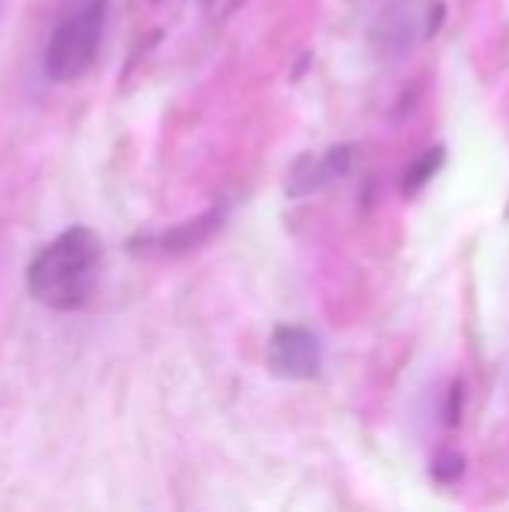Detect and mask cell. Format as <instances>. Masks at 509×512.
Wrapping results in <instances>:
<instances>
[{
  "mask_svg": "<svg viewBox=\"0 0 509 512\" xmlns=\"http://www.w3.org/2000/svg\"><path fill=\"white\" fill-rule=\"evenodd\" d=\"M102 258L99 234L87 225H72L36 252L27 267V291L51 312H81L96 294Z\"/></svg>",
  "mask_w": 509,
  "mask_h": 512,
  "instance_id": "1",
  "label": "cell"
},
{
  "mask_svg": "<svg viewBox=\"0 0 509 512\" xmlns=\"http://www.w3.org/2000/svg\"><path fill=\"white\" fill-rule=\"evenodd\" d=\"M105 24H108V0H84L78 9H72L48 36L45 57H42L45 78L54 84L81 81L96 63Z\"/></svg>",
  "mask_w": 509,
  "mask_h": 512,
  "instance_id": "2",
  "label": "cell"
},
{
  "mask_svg": "<svg viewBox=\"0 0 509 512\" xmlns=\"http://www.w3.org/2000/svg\"><path fill=\"white\" fill-rule=\"evenodd\" d=\"M324 357L321 342L309 327L279 324L267 342V369L282 381H315L321 375Z\"/></svg>",
  "mask_w": 509,
  "mask_h": 512,
  "instance_id": "3",
  "label": "cell"
},
{
  "mask_svg": "<svg viewBox=\"0 0 509 512\" xmlns=\"http://www.w3.org/2000/svg\"><path fill=\"white\" fill-rule=\"evenodd\" d=\"M444 15L441 3L426 6L423 0H393L384 6L375 24V42L384 54H405L420 36H432Z\"/></svg>",
  "mask_w": 509,
  "mask_h": 512,
  "instance_id": "4",
  "label": "cell"
},
{
  "mask_svg": "<svg viewBox=\"0 0 509 512\" xmlns=\"http://www.w3.org/2000/svg\"><path fill=\"white\" fill-rule=\"evenodd\" d=\"M225 216H228V204H216V207L204 210L201 216L186 219V222H180L162 234H150V237L135 240L132 249L141 255H186V252L204 246L225 225Z\"/></svg>",
  "mask_w": 509,
  "mask_h": 512,
  "instance_id": "5",
  "label": "cell"
},
{
  "mask_svg": "<svg viewBox=\"0 0 509 512\" xmlns=\"http://www.w3.org/2000/svg\"><path fill=\"white\" fill-rule=\"evenodd\" d=\"M351 162H354V147L348 144H339V147H330L324 153H306L294 162V168L288 171V186L285 192L291 198H306V195H315L321 189H327L330 183L342 180L348 171H351Z\"/></svg>",
  "mask_w": 509,
  "mask_h": 512,
  "instance_id": "6",
  "label": "cell"
},
{
  "mask_svg": "<svg viewBox=\"0 0 509 512\" xmlns=\"http://www.w3.org/2000/svg\"><path fill=\"white\" fill-rule=\"evenodd\" d=\"M444 156H447V150H444V147H432V150L420 153V156L408 165V171H405V177H402V192H405V195L420 192V189H423V186L438 174V171H441Z\"/></svg>",
  "mask_w": 509,
  "mask_h": 512,
  "instance_id": "7",
  "label": "cell"
},
{
  "mask_svg": "<svg viewBox=\"0 0 509 512\" xmlns=\"http://www.w3.org/2000/svg\"><path fill=\"white\" fill-rule=\"evenodd\" d=\"M432 474H435V480L438 483H459L462 480V474H465V459L459 456V453H447V456H441L435 465H432Z\"/></svg>",
  "mask_w": 509,
  "mask_h": 512,
  "instance_id": "8",
  "label": "cell"
},
{
  "mask_svg": "<svg viewBox=\"0 0 509 512\" xmlns=\"http://www.w3.org/2000/svg\"><path fill=\"white\" fill-rule=\"evenodd\" d=\"M246 0H198V9L210 18V21H225L231 18Z\"/></svg>",
  "mask_w": 509,
  "mask_h": 512,
  "instance_id": "9",
  "label": "cell"
},
{
  "mask_svg": "<svg viewBox=\"0 0 509 512\" xmlns=\"http://www.w3.org/2000/svg\"><path fill=\"white\" fill-rule=\"evenodd\" d=\"M459 402H462V384L456 381V384H453V393H450L447 417H444V420H447L450 426H456V423H459Z\"/></svg>",
  "mask_w": 509,
  "mask_h": 512,
  "instance_id": "10",
  "label": "cell"
}]
</instances>
